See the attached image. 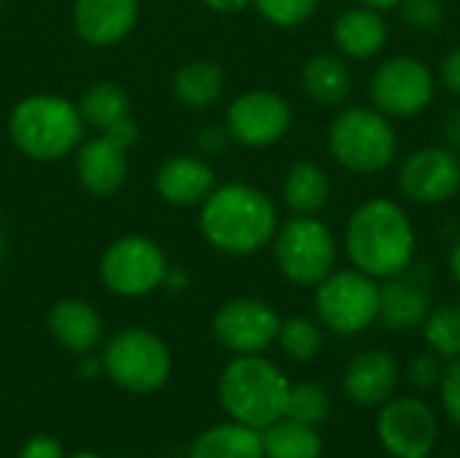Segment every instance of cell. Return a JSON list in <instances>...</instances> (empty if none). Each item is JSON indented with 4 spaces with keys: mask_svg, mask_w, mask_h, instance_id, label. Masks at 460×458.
<instances>
[{
    "mask_svg": "<svg viewBox=\"0 0 460 458\" xmlns=\"http://www.w3.org/2000/svg\"><path fill=\"white\" fill-rule=\"evenodd\" d=\"M415 227L404 208L388 197L361 202L345 224V254L369 278H396L415 262Z\"/></svg>",
    "mask_w": 460,
    "mask_h": 458,
    "instance_id": "obj_1",
    "label": "cell"
},
{
    "mask_svg": "<svg viewBox=\"0 0 460 458\" xmlns=\"http://www.w3.org/2000/svg\"><path fill=\"white\" fill-rule=\"evenodd\" d=\"M199 229L213 248L245 256L272 243L278 232V211L261 189L251 184H224L205 197Z\"/></svg>",
    "mask_w": 460,
    "mask_h": 458,
    "instance_id": "obj_2",
    "label": "cell"
},
{
    "mask_svg": "<svg viewBox=\"0 0 460 458\" xmlns=\"http://www.w3.org/2000/svg\"><path fill=\"white\" fill-rule=\"evenodd\" d=\"M288 389V378L261 354L237 356L218 378V400L226 416L259 432L286 416Z\"/></svg>",
    "mask_w": 460,
    "mask_h": 458,
    "instance_id": "obj_3",
    "label": "cell"
},
{
    "mask_svg": "<svg viewBox=\"0 0 460 458\" xmlns=\"http://www.w3.org/2000/svg\"><path fill=\"white\" fill-rule=\"evenodd\" d=\"M13 146L38 162H54L81 143L84 119L78 105L57 94H32L16 103L8 119Z\"/></svg>",
    "mask_w": 460,
    "mask_h": 458,
    "instance_id": "obj_4",
    "label": "cell"
},
{
    "mask_svg": "<svg viewBox=\"0 0 460 458\" xmlns=\"http://www.w3.org/2000/svg\"><path fill=\"white\" fill-rule=\"evenodd\" d=\"M329 151L350 173L372 175L394 165L399 138L377 108L353 105L337 113L329 127Z\"/></svg>",
    "mask_w": 460,
    "mask_h": 458,
    "instance_id": "obj_5",
    "label": "cell"
},
{
    "mask_svg": "<svg viewBox=\"0 0 460 458\" xmlns=\"http://www.w3.org/2000/svg\"><path fill=\"white\" fill-rule=\"evenodd\" d=\"M172 370V356L164 340L148 329L132 327L113 335L102 354V373L124 391H159Z\"/></svg>",
    "mask_w": 460,
    "mask_h": 458,
    "instance_id": "obj_6",
    "label": "cell"
},
{
    "mask_svg": "<svg viewBox=\"0 0 460 458\" xmlns=\"http://www.w3.org/2000/svg\"><path fill=\"white\" fill-rule=\"evenodd\" d=\"M280 273L296 286H318L337 265V240L315 216H296L272 238Z\"/></svg>",
    "mask_w": 460,
    "mask_h": 458,
    "instance_id": "obj_7",
    "label": "cell"
},
{
    "mask_svg": "<svg viewBox=\"0 0 460 458\" xmlns=\"http://www.w3.org/2000/svg\"><path fill=\"white\" fill-rule=\"evenodd\" d=\"M315 313L334 335L367 332L380 313V286L361 270H334L315 286Z\"/></svg>",
    "mask_w": 460,
    "mask_h": 458,
    "instance_id": "obj_8",
    "label": "cell"
},
{
    "mask_svg": "<svg viewBox=\"0 0 460 458\" xmlns=\"http://www.w3.org/2000/svg\"><path fill=\"white\" fill-rule=\"evenodd\" d=\"M437 92L431 67L410 54L391 57L377 65L369 81V100L388 119H412L423 113Z\"/></svg>",
    "mask_w": 460,
    "mask_h": 458,
    "instance_id": "obj_9",
    "label": "cell"
},
{
    "mask_svg": "<svg viewBox=\"0 0 460 458\" xmlns=\"http://www.w3.org/2000/svg\"><path fill=\"white\" fill-rule=\"evenodd\" d=\"M164 251L143 235L113 240L100 259V278L119 297H146L164 283Z\"/></svg>",
    "mask_w": 460,
    "mask_h": 458,
    "instance_id": "obj_10",
    "label": "cell"
},
{
    "mask_svg": "<svg viewBox=\"0 0 460 458\" xmlns=\"http://www.w3.org/2000/svg\"><path fill=\"white\" fill-rule=\"evenodd\" d=\"M294 121L283 94L270 89H248L237 94L226 111V132L243 146L264 148L278 143Z\"/></svg>",
    "mask_w": 460,
    "mask_h": 458,
    "instance_id": "obj_11",
    "label": "cell"
},
{
    "mask_svg": "<svg viewBox=\"0 0 460 458\" xmlns=\"http://www.w3.org/2000/svg\"><path fill=\"white\" fill-rule=\"evenodd\" d=\"M437 432L434 410L415 397H391L377 418V437L394 458H431Z\"/></svg>",
    "mask_w": 460,
    "mask_h": 458,
    "instance_id": "obj_12",
    "label": "cell"
},
{
    "mask_svg": "<svg viewBox=\"0 0 460 458\" xmlns=\"http://www.w3.org/2000/svg\"><path fill=\"white\" fill-rule=\"evenodd\" d=\"M278 329L280 316L275 313V308L253 297H237L224 302L213 319L216 340L237 356L267 351L278 340Z\"/></svg>",
    "mask_w": 460,
    "mask_h": 458,
    "instance_id": "obj_13",
    "label": "cell"
},
{
    "mask_svg": "<svg viewBox=\"0 0 460 458\" xmlns=\"http://www.w3.org/2000/svg\"><path fill=\"white\" fill-rule=\"evenodd\" d=\"M399 189L407 200L420 205L450 202L460 192L458 151L445 146H426L412 151L399 170Z\"/></svg>",
    "mask_w": 460,
    "mask_h": 458,
    "instance_id": "obj_14",
    "label": "cell"
},
{
    "mask_svg": "<svg viewBox=\"0 0 460 458\" xmlns=\"http://www.w3.org/2000/svg\"><path fill=\"white\" fill-rule=\"evenodd\" d=\"M399 386V364L388 351H364L350 359L342 389L345 397L361 408L385 405Z\"/></svg>",
    "mask_w": 460,
    "mask_h": 458,
    "instance_id": "obj_15",
    "label": "cell"
},
{
    "mask_svg": "<svg viewBox=\"0 0 460 458\" xmlns=\"http://www.w3.org/2000/svg\"><path fill=\"white\" fill-rule=\"evenodd\" d=\"M75 32L92 46H111L127 38L137 22V0H75Z\"/></svg>",
    "mask_w": 460,
    "mask_h": 458,
    "instance_id": "obj_16",
    "label": "cell"
},
{
    "mask_svg": "<svg viewBox=\"0 0 460 458\" xmlns=\"http://www.w3.org/2000/svg\"><path fill=\"white\" fill-rule=\"evenodd\" d=\"M75 170L86 192L108 197L119 192L127 178V146L116 143L111 135L102 132L100 138H92L78 148Z\"/></svg>",
    "mask_w": 460,
    "mask_h": 458,
    "instance_id": "obj_17",
    "label": "cell"
},
{
    "mask_svg": "<svg viewBox=\"0 0 460 458\" xmlns=\"http://www.w3.org/2000/svg\"><path fill=\"white\" fill-rule=\"evenodd\" d=\"M431 313V294L423 281L415 275L402 273L396 278H385L380 286V313L377 321L394 332H410L423 327L426 316Z\"/></svg>",
    "mask_w": 460,
    "mask_h": 458,
    "instance_id": "obj_18",
    "label": "cell"
},
{
    "mask_svg": "<svg viewBox=\"0 0 460 458\" xmlns=\"http://www.w3.org/2000/svg\"><path fill=\"white\" fill-rule=\"evenodd\" d=\"M213 189V167L199 157H172L156 173V192L170 205H202Z\"/></svg>",
    "mask_w": 460,
    "mask_h": 458,
    "instance_id": "obj_19",
    "label": "cell"
},
{
    "mask_svg": "<svg viewBox=\"0 0 460 458\" xmlns=\"http://www.w3.org/2000/svg\"><path fill=\"white\" fill-rule=\"evenodd\" d=\"M388 24L380 11L353 5L334 22V43L350 59H372L385 49Z\"/></svg>",
    "mask_w": 460,
    "mask_h": 458,
    "instance_id": "obj_20",
    "label": "cell"
},
{
    "mask_svg": "<svg viewBox=\"0 0 460 458\" xmlns=\"http://www.w3.org/2000/svg\"><path fill=\"white\" fill-rule=\"evenodd\" d=\"M49 332L62 348L89 354L102 337V319L84 300H59L49 313Z\"/></svg>",
    "mask_w": 460,
    "mask_h": 458,
    "instance_id": "obj_21",
    "label": "cell"
},
{
    "mask_svg": "<svg viewBox=\"0 0 460 458\" xmlns=\"http://www.w3.org/2000/svg\"><path fill=\"white\" fill-rule=\"evenodd\" d=\"M302 89L305 94L326 108L342 105L350 97L353 76L345 59L334 54H315L302 65Z\"/></svg>",
    "mask_w": 460,
    "mask_h": 458,
    "instance_id": "obj_22",
    "label": "cell"
},
{
    "mask_svg": "<svg viewBox=\"0 0 460 458\" xmlns=\"http://www.w3.org/2000/svg\"><path fill=\"white\" fill-rule=\"evenodd\" d=\"M189 458H264L261 432L237 421L218 424L194 440Z\"/></svg>",
    "mask_w": 460,
    "mask_h": 458,
    "instance_id": "obj_23",
    "label": "cell"
},
{
    "mask_svg": "<svg viewBox=\"0 0 460 458\" xmlns=\"http://www.w3.org/2000/svg\"><path fill=\"white\" fill-rule=\"evenodd\" d=\"M332 194L326 170L315 162H296L283 181V200L296 216H315Z\"/></svg>",
    "mask_w": 460,
    "mask_h": 458,
    "instance_id": "obj_24",
    "label": "cell"
},
{
    "mask_svg": "<svg viewBox=\"0 0 460 458\" xmlns=\"http://www.w3.org/2000/svg\"><path fill=\"white\" fill-rule=\"evenodd\" d=\"M264 458H321L323 440L315 427L280 418L261 432Z\"/></svg>",
    "mask_w": 460,
    "mask_h": 458,
    "instance_id": "obj_25",
    "label": "cell"
},
{
    "mask_svg": "<svg viewBox=\"0 0 460 458\" xmlns=\"http://www.w3.org/2000/svg\"><path fill=\"white\" fill-rule=\"evenodd\" d=\"M224 70L210 59L186 62L172 81L175 97L189 108H208L224 94Z\"/></svg>",
    "mask_w": 460,
    "mask_h": 458,
    "instance_id": "obj_26",
    "label": "cell"
},
{
    "mask_svg": "<svg viewBox=\"0 0 460 458\" xmlns=\"http://www.w3.org/2000/svg\"><path fill=\"white\" fill-rule=\"evenodd\" d=\"M78 113L84 124H92L94 130H108L119 119L129 116V97L119 84L102 81L86 89V94L78 103Z\"/></svg>",
    "mask_w": 460,
    "mask_h": 458,
    "instance_id": "obj_27",
    "label": "cell"
},
{
    "mask_svg": "<svg viewBox=\"0 0 460 458\" xmlns=\"http://www.w3.org/2000/svg\"><path fill=\"white\" fill-rule=\"evenodd\" d=\"M423 337L431 354L439 359H458L460 356V308L458 305H439L423 321Z\"/></svg>",
    "mask_w": 460,
    "mask_h": 458,
    "instance_id": "obj_28",
    "label": "cell"
},
{
    "mask_svg": "<svg viewBox=\"0 0 460 458\" xmlns=\"http://www.w3.org/2000/svg\"><path fill=\"white\" fill-rule=\"evenodd\" d=\"M278 343L283 348L286 356H291L294 362H313L321 348H323V332L313 319L305 316H291L286 321H280L278 329Z\"/></svg>",
    "mask_w": 460,
    "mask_h": 458,
    "instance_id": "obj_29",
    "label": "cell"
},
{
    "mask_svg": "<svg viewBox=\"0 0 460 458\" xmlns=\"http://www.w3.org/2000/svg\"><path fill=\"white\" fill-rule=\"evenodd\" d=\"M332 413V400L318 383H296L288 389V402H286V418L318 427L329 418Z\"/></svg>",
    "mask_w": 460,
    "mask_h": 458,
    "instance_id": "obj_30",
    "label": "cell"
},
{
    "mask_svg": "<svg viewBox=\"0 0 460 458\" xmlns=\"http://www.w3.org/2000/svg\"><path fill=\"white\" fill-rule=\"evenodd\" d=\"M256 11L275 27H299L315 11L321 0H251Z\"/></svg>",
    "mask_w": 460,
    "mask_h": 458,
    "instance_id": "obj_31",
    "label": "cell"
},
{
    "mask_svg": "<svg viewBox=\"0 0 460 458\" xmlns=\"http://www.w3.org/2000/svg\"><path fill=\"white\" fill-rule=\"evenodd\" d=\"M399 11L404 24L418 32H437L447 16L445 0H402Z\"/></svg>",
    "mask_w": 460,
    "mask_h": 458,
    "instance_id": "obj_32",
    "label": "cell"
},
{
    "mask_svg": "<svg viewBox=\"0 0 460 458\" xmlns=\"http://www.w3.org/2000/svg\"><path fill=\"white\" fill-rule=\"evenodd\" d=\"M407 375H410L412 386H418V389H437L442 383L445 367L437 354H418V356H412Z\"/></svg>",
    "mask_w": 460,
    "mask_h": 458,
    "instance_id": "obj_33",
    "label": "cell"
},
{
    "mask_svg": "<svg viewBox=\"0 0 460 458\" xmlns=\"http://www.w3.org/2000/svg\"><path fill=\"white\" fill-rule=\"evenodd\" d=\"M439 389H442V405L447 418L460 429V356L453 359L450 367L445 370Z\"/></svg>",
    "mask_w": 460,
    "mask_h": 458,
    "instance_id": "obj_34",
    "label": "cell"
},
{
    "mask_svg": "<svg viewBox=\"0 0 460 458\" xmlns=\"http://www.w3.org/2000/svg\"><path fill=\"white\" fill-rule=\"evenodd\" d=\"M19 458H65V448H62V443L57 437L35 435L22 445Z\"/></svg>",
    "mask_w": 460,
    "mask_h": 458,
    "instance_id": "obj_35",
    "label": "cell"
},
{
    "mask_svg": "<svg viewBox=\"0 0 460 458\" xmlns=\"http://www.w3.org/2000/svg\"><path fill=\"white\" fill-rule=\"evenodd\" d=\"M439 78H442V86L450 94L460 97V46L445 54V59L439 65Z\"/></svg>",
    "mask_w": 460,
    "mask_h": 458,
    "instance_id": "obj_36",
    "label": "cell"
},
{
    "mask_svg": "<svg viewBox=\"0 0 460 458\" xmlns=\"http://www.w3.org/2000/svg\"><path fill=\"white\" fill-rule=\"evenodd\" d=\"M226 140H229V132L226 130H218V127H208V130H202V138H199V146L205 148V151H221L224 146H226Z\"/></svg>",
    "mask_w": 460,
    "mask_h": 458,
    "instance_id": "obj_37",
    "label": "cell"
},
{
    "mask_svg": "<svg viewBox=\"0 0 460 458\" xmlns=\"http://www.w3.org/2000/svg\"><path fill=\"white\" fill-rule=\"evenodd\" d=\"M445 138H447V148L460 151V105L453 108V113L445 121Z\"/></svg>",
    "mask_w": 460,
    "mask_h": 458,
    "instance_id": "obj_38",
    "label": "cell"
},
{
    "mask_svg": "<svg viewBox=\"0 0 460 458\" xmlns=\"http://www.w3.org/2000/svg\"><path fill=\"white\" fill-rule=\"evenodd\" d=\"M210 11H218V13H234V11H243L251 0H202Z\"/></svg>",
    "mask_w": 460,
    "mask_h": 458,
    "instance_id": "obj_39",
    "label": "cell"
},
{
    "mask_svg": "<svg viewBox=\"0 0 460 458\" xmlns=\"http://www.w3.org/2000/svg\"><path fill=\"white\" fill-rule=\"evenodd\" d=\"M447 267H450V275H453V281H456V283L460 286V240H456V246L450 248Z\"/></svg>",
    "mask_w": 460,
    "mask_h": 458,
    "instance_id": "obj_40",
    "label": "cell"
},
{
    "mask_svg": "<svg viewBox=\"0 0 460 458\" xmlns=\"http://www.w3.org/2000/svg\"><path fill=\"white\" fill-rule=\"evenodd\" d=\"M358 5H367V8H372V11H391V8H399V3L402 0H356Z\"/></svg>",
    "mask_w": 460,
    "mask_h": 458,
    "instance_id": "obj_41",
    "label": "cell"
},
{
    "mask_svg": "<svg viewBox=\"0 0 460 458\" xmlns=\"http://www.w3.org/2000/svg\"><path fill=\"white\" fill-rule=\"evenodd\" d=\"M100 370H102V362L97 364V362H92V359H89V362H84V364H81V375H84L86 381H92Z\"/></svg>",
    "mask_w": 460,
    "mask_h": 458,
    "instance_id": "obj_42",
    "label": "cell"
},
{
    "mask_svg": "<svg viewBox=\"0 0 460 458\" xmlns=\"http://www.w3.org/2000/svg\"><path fill=\"white\" fill-rule=\"evenodd\" d=\"M70 458H102V456H97V454H75V456H70Z\"/></svg>",
    "mask_w": 460,
    "mask_h": 458,
    "instance_id": "obj_43",
    "label": "cell"
},
{
    "mask_svg": "<svg viewBox=\"0 0 460 458\" xmlns=\"http://www.w3.org/2000/svg\"><path fill=\"white\" fill-rule=\"evenodd\" d=\"M0 256H3V232H0Z\"/></svg>",
    "mask_w": 460,
    "mask_h": 458,
    "instance_id": "obj_44",
    "label": "cell"
},
{
    "mask_svg": "<svg viewBox=\"0 0 460 458\" xmlns=\"http://www.w3.org/2000/svg\"><path fill=\"white\" fill-rule=\"evenodd\" d=\"M458 308H460V302H458Z\"/></svg>",
    "mask_w": 460,
    "mask_h": 458,
    "instance_id": "obj_45",
    "label": "cell"
},
{
    "mask_svg": "<svg viewBox=\"0 0 460 458\" xmlns=\"http://www.w3.org/2000/svg\"><path fill=\"white\" fill-rule=\"evenodd\" d=\"M0 3H3V0H0Z\"/></svg>",
    "mask_w": 460,
    "mask_h": 458,
    "instance_id": "obj_46",
    "label": "cell"
}]
</instances>
